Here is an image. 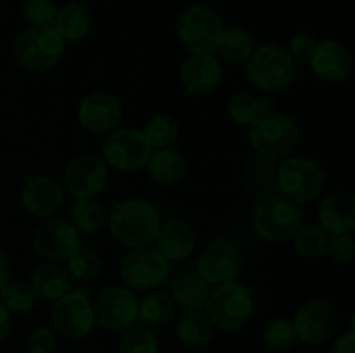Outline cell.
I'll use <instances>...</instances> for the list:
<instances>
[{"label":"cell","mask_w":355,"mask_h":353,"mask_svg":"<svg viewBox=\"0 0 355 353\" xmlns=\"http://www.w3.org/2000/svg\"><path fill=\"white\" fill-rule=\"evenodd\" d=\"M246 76L250 83L262 92L283 90L295 76L293 57L281 45H262L255 48L246 61Z\"/></svg>","instance_id":"cell-5"},{"label":"cell","mask_w":355,"mask_h":353,"mask_svg":"<svg viewBox=\"0 0 355 353\" xmlns=\"http://www.w3.org/2000/svg\"><path fill=\"white\" fill-rule=\"evenodd\" d=\"M52 322L55 329L69 339H83L94 331L96 314L85 287L69 291L55 300L52 308Z\"/></svg>","instance_id":"cell-10"},{"label":"cell","mask_w":355,"mask_h":353,"mask_svg":"<svg viewBox=\"0 0 355 353\" xmlns=\"http://www.w3.org/2000/svg\"><path fill=\"white\" fill-rule=\"evenodd\" d=\"M205 307L214 327L224 332H236L245 327L252 318L253 294L243 284H220L210 291Z\"/></svg>","instance_id":"cell-4"},{"label":"cell","mask_w":355,"mask_h":353,"mask_svg":"<svg viewBox=\"0 0 355 353\" xmlns=\"http://www.w3.org/2000/svg\"><path fill=\"white\" fill-rule=\"evenodd\" d=\"M31 244L42 258L68 260L82 248V235L68 220H52L37 228Z\"/></svg>","instance_id":"cell-15"},{"label":"cell","mask_w":355,"mask_h":353,"mask_svg":"<svg viewBox=\"0 0 355 353\" xmlns=\"http://www.w3.org/2000/svg\"><path fill=\"white\" fill-rule=\"evenodd\" d=\"M315 45H318V42L311 33H297L290 42L291 52L298 59H311Z\"/></svg>","instance_id":"cell-42"},{"label":"cell","mask_w":355,"mask_h":353,"mask_svg":"<svg viewBox=\"0 0 355 353\" xmlns=\"http://www.w3.org/2000/svg\"><path fill=\"white\" fill-rule=\"evenodd\" d=\"M142 134L146 135L151 147L163 149L170 147L179 137V125L172 116L166 114H156L146 123Z\"/></svg>","instance_id":"cell-33"},{"label":"cell","mask_w":355,"mask_h":353,"mask_svg":"<svg viewBox=\"0 0 355 353\" xmlns=\"http://www.w3.org/2000/svg\"><path fill=\"white\" fill-rule=\"evenodd\" d=\"M96 320L111 332H123L139 320V300L130 289L107 286L94 301Z\"/></svg>","instance_id":"cell-11"},{"label":"cell","mask_w":355,"mask_h":353,"mask_svg":"<svg viewBox=\"0 0 355 353\" xmlns=\"http://www.w3.org/2000/svg\"><path fill=\"white\" fill-rule=\"evenodd\" d=\"M148 173L151 180L159 185H175L186 175L187 161L182 152L175 147L156 149L148 159Z\"/></svg>","instance_id":"cell-23"},{"label":"cell","mask_w":355,"mask_h":353,"mask_svg":"<svg viewBox=\"0 0 355 353\" xmlns=\"http://www.w3.org/2000/svg\"><path fill=\"white\" fill-rule=\"evenodd\" d=\"M170 298L173 305L187 310H200L207 305L210 296V284L205 282L198 273H184L170 287Z\"/></svg>","instance_id":"cell-25"},{"label":"cell","mask_w":355,"mask_h":353,"mask_svg":"<svg viewBox=\"0 0 355 353\" xmlns=\"http://www.w3.org/2000/svg\"><path fill=\"white\" fill-rule=\"evenodd\" d=\"M54 0H24L23 16L31 26H51L55 17Z\"/></svg>","instance_id":"cell-39"},{"label":"cell","mask_w":355,"mask_h":353,"mask_svg":"<svg viewBox=\"0 0 355 353\" xmlns=\"http://www.w3.org/2000/svg\"><path fill=\"white\" fill-rule=\"evenodd\" d=\"M277 168L279 165L276 159L266 156L252 158L245 166V185L253 194L267 196L277 185Z\"/></svg>","instance_id":"cell-27"},{"label":"cell","mask_w":355,"mask_h":353,"mask_svg":"<svg viewBox=\"0 0 355 353\" xmlns=\"http://www.w3.org/2000/svg\"><path fill=\"white\" fill-rule=\"evenodd\" d=\"M224 31L222 21L210 7L191 6L184 10L177 21L179 42L194 52H214L217 48L220 35Z\"/></svg>","instance_id":"cell-7"},{"label":"cell","mask_w":355,"mask_h":353,"mask_svg":"<svg viewBox=\"0 0 355 353\" xmlns=\"http://www.w3.org/2000/svg\"><path fill=\"white\" fill-rule=\"evenodd\" d=\"M121 120V104L107 92H92L80 102L78 121L92 134H106Z\"/></svg>","instance_id":"cell-19"},{"label":"cell","mask_w":355,"mask_h":353,"mask_svg":"<svg viewBox=\"0 0 355 353\" xmlns=\"http://www.w3.org/2000/svg\"><path fill=\"white\" fill-rule=\"evenodd\" d=\"M155 242L156 249L168 262H180L194 251L196 235H194V228L187 221L172 218V220H166L159 225Z\"/></svg>","instance_id":"cell-22"},{"label":"cell","mask_w":355,"mask_h":353,"mask_svg":"<svg viewBox=\"0 0 355 353\" xmlns=\"http://www.w3.org/2000/svg\"><path fill=\"white\" fill-rule=\"evenodd\" d=\"M31 287L35 294L45 300H59L71 289V279L62 266L45 263L40 265L31 275Z\"/></svg>","instance_id":"cell-26"},{"label":"cell","mask_w":355,"mask_h":353,"mask_svg":"<svg viewBox=\"0 0 355 353\" xmlns=\"http://www.w3.org/2000/svg\"><path fill=\"white\" fill-rule=\"evenodd\" d=\"M224 76L220 61L211 52H194L187 55L180 68L184 89L194 96H205L217 89Z\"/></svg>","instance_id":"cell-18"},{"label":"cell","mask_w":355,"mask_h":353,"mask_svg":"<svg viewBox=\"0 0 355 353\" xmlns=\"http://www.w3.org/2000/svg\"><path fill=\"white\" fill-rule=\"evenodd\" d=\"M311 68L322 82L340 85L352 76V55L340 42L324 40L315 45L311 55Z\"/></svg>","instance_id":"cell-17"},{"label":"cell","mask_w":355,"mask_h":353,"mask_svg":"<svg viewBox=\"0 0 355 353\" xmlns=\"http://www.w3.org/2000/svg\"><path fill=\"white\" fill-rule=\"evenodd\" d=\"M243 266L241 251L229 239H215L198 260V275L211 286L234 282Z\"/></svg>","instance_id":"cell-13"},{"label":"cell","mask_w":355,"mask_h":353,"mask_svg":"<svg viewBox=\"0 0 355 353\" xmlns=\"http://www.w3.org/2000/svg\"><path fill=\"white\" fill-rule=\"evenodd\" d=\"M329 353H355V332L350 329L349 332L340 336L331 346Z\"/></svg>","instance_id":"cell-43"},{"label":"cell","mask_w":355,"mask_h":353,"mask_svg":"<svg viewBox=\"0 0 355 353\" xmlns=\"http://www.w3.org/2000/svg\"><path fill=\"white\" fill-rule=\"evenodd\" d=\"M64 40L54 26H31L21 31L14 42V57L23 69L31 73L49 71L61 61Z\"/></svg>","instance_id":"cell-3"},{"label":"cell","mask_w":355,"mask_h":353,"mask_svg":"<svg viewBox=\"0 0 355 353\" xmlns=\"http://www.w3.org/2000/svg\"><path fill=\"white\" fill-rule=\"evenodd\" d=\"M21 204L33 217H51L58 213L62 204L61 185L47 175L33 176L21 190Z\"/></svg>","instance_id":"cell-20"},{"label":"cell","mask_w":355,"mask_h":353,"mask_svg":"<svg viewBox=\"0 0 355 353\" xmlns=\"http://www.w3.org/2000/svg\"><path fill=\"white\" fill-rule=\"evenodd\" d=\"M177 336L187 346H203L214 336V324L203 311L187 310L177 322Z\"/></svg>","instance_id":"cell-28"},{"label":"cell","mask_w":355,"mask_h":353,"mask_svg":"<svg viewBox=\"0 0 355 353\" xmlns=\"http://www.w3.org/2000/svg\"><path fill=\"white\" fill-rule=\"evenodd\" d=\"M227 114L236 125H252L259 116H262L259 106V97L248 92H238L227 100Z\"/></svg>","instance_id":"cell-37"},{"label":"cell","mask_w":355,"mask_h":353,"mask_svg":"<svg viewBox=\"0 0 355 353\" xmlns=\"http://www.w3.org/2000/svg\"><path fill=\"white\" fill-rule=\"evenodd\" d=\"M298 338L295 332L293 322L288 318H277L270 322L263 331V343L272 352H286L297 345Z\"/></svg>","instance_id":"cell-36"},{"label":"cell","mask_w":355,"mask_h":353,"mask_svg":"<svg viewBox=\"0 0 355 353\" xmlns=\"http://www.w3.org/2000/svg\"><path fill=\"white\" fill-rule=\"evenodd\" d=\"M324 180L321 166L307 158H291L277 168V185L295 203H307L319 196Z\"/></svg>","instance_id":"cell-8"},{"label":"cell","mask_w":355,"mask_h":353,"mask_svg":"<svg viewBox=\"0 0 355 353\" xmlns=\"http://www.w3.org/2000/svg\"><path fill=\"white\" fill-rule=\"evenodd\" d=\"M354 239L349 234L335 235L333 239H329L328 246H326L329 260L336 265H349L354 258Z\"/></svg>","instance_id":"cell-40"},{"label":"cell","mask_w":355,"mask_h":353,"mask_svg":"<svg viewBox=\"0 0 355 353\" xmlns=\"http://www.w3.org/2000/svg\"><path fill=\"white\" fill-rule=\"evenodd\" d=\"M106 224V211L103 204L96 201L94 197L90 199H76L73 206V225L78 230L85 234H97L103 230Z\"/></svg>","instance_id":"cell-31"},{"label":"cell","mask_w":355,"mask_h":353,"mask_svg":"<svg viewBox=\"0 0 355 353\" xmlns=\"http://www.w3.org/2000/svg\"><path fill=\"white\" fill-rule=\"evenodd\" d=\"M319 225L328 234L345 235L355 228V197L352 192H333L319 204Z\"/></svg>","instance_id":"cell-21"},{"label":"cell","mask_w":355,"mask_h":353,"mask_svg":"<svg viewBox=\"0 0 355 353\" xmlns=\"http://www.w3.org/2000/svg\"><path fill=\"white\" fill-rule=\"evenodd\" d=\"M69 272L73 277L82 282H92V280L99 279L101 272H103V262H101L99 255L92 249L80 248L73 253L68 258Z\"/></svg>","instance_id":"cell-35"},{"label":"cell","mask_w":355,"mask_h":353,"mask_svg":"<svg viewBox=\"0 0 355 353\" xmlns=\"http://www.w3.org/2000/svg\"><path fill=\"white\" fill-rule=\"evenodd\" d=\"M9 282V260H7L6 253L0 249V289Z\"/></svg>","instance_id":"cell-45"},{"label":"cell","mask_w":355,"mask_h":353,"mask_svg":"<svg viewBox=\"0 0 355 353\" xmlns=\"http://www.w3.org/2000/svg\"><path fill=\"white\" fill-rule=\"evenodd\" d=\"M302 208L284 194H267L253 210V228L259 237L269 242H283L291 239L302 227Z\"/></svg>","instance_id":"cell-2"},{"label":"cell","mask_w":355,"mask_h":353,"mask_svg":"<svg viewBox=\"0 0 355 353\" xmlns=\"http://www.w3.org/2000/svg\"><path fill=\"white\" fill-rule=\"evenodd\" d=\"M103 152L113 168L123 173H134L148 165L153 147L139 128H120L104 141Z\"/></svg>","instance_id":"cell-9"},{"label":"cell","mask_w":355,"mask_h":353,"mask_svg":"<svg viewBox=\"0 0 355 353\" xmlns=\"http://www.w3.org/2000/svg\"><path fill=\"white\" fill-rule=\"evenodd\" d=\"M64 187L76 199H90L103 192L107 183V166L96 154H82L64 168Z\"/></svg>","instance_id":"cell-14"},{"label":"cell","mask_w":355,"mask_h":353,"mask_svg":"<svg viewBox=\"0 0 355 353\" xmlns=\"http://www.w3.org/2000/svg\"><path fill=\"white\" fill-rule=\"evenodd\" d=\"M293 239L297 253L305 258H319V256L324 255L329 241L328 232L319 224L304 225V227L298 228Z\"/></svg>","instance_id":"cell-32"},{"label":"cell","mask_w":355,"mask_h":353,"mask_svg":"<svg viewBox=\"0 0 355 353\" xmlns=\"http://www.w3.org/2000/svg\"><path fill=\"white\" fill-rule=\"evenodd\" d=\"M170 273L168 260L151 248L132 249L121 263L120 275L125 286L134 291H149L165 282Z\"/></svg>","instance_id":"cell-12"},{"label":"cell","mask_w":355,"mask_h":353,"mask_svg":"<svg viewBox=\"0 0 355 353\" xmlns=\"http://www.w3.org/2000/svg\"><path fill=\"white\" fill-rule=\"evenodd\" d=\"M10 327H12V318H10V311L0 301V341L9 336Z\"/></svg>","instance_id":"cell-44"},{"label":"cell","mask_w":355,"mask_h":353,"mask_svg":"<svg viewBox=\"0 0 355 353\" xmlns=\"http://www.w3.org/2000/svg\"><path fill=\"white\" fill-rule=\"evenodd\" d=\"M26 353H31V352H26Z\"/></svg>","instance_id":"cell-47"},{"label":"cell","mask_w":355,"mask_h":353,"mask_svg":"<svg viewBox=\"0 0 355 353\" xmlns=\"http://www.w3.org/2000/svg\"><path fill=\"white\" fill-rule=\"evenodd\" d=\"M54 334L47 327L33 329L26 339V348L31 353H52L54 352Z\"/></svg>","instance_id":"cell-41"},{"label":"cell","mask_w":355,"mask_h":353,"mask_svg":"<svg viewBox=\"0 0 355 353\" xmlns=\"http://www.w3.org/2000/svg\"><path fill=\"white\" fill-rule=\"evenodd\" d=\"M121 353H156L158 352V339L155 332L148 327H134L123 331L120 339Z\"/></svg>","instance_id":"cell-38"},{"label":"cell","mask_w":355,"mask_h":353,"mask_svg":"<svg viewBox=\"0 0 355 353\" xmlns=\"http://www.w3.org/2000/svg\"><path fill=\"white\" fill-rule=\"evenodd\" d=\"M250 144L259 156L281 158L291 152L300 138L297 123L286 114L272 113L262 114L250 125Z\"/></svg>","instance_id":"cell-6"},{"label":"cell","mask_w":355,"mask_h":353,"mask_svg":"<svg viewBox=\"0 0 355 353\" xmlns=\"http://www.w3.org/2000/svg\"><path fill=\"white\" fill-rule=\"evenodd\" d=\"M162 218L149 201L123 199L110 215V230L118 241L130 249L148 248L158 235Z\"/></svg>","instance_id":"cell-1"},{"label":"cell","mask_w":355,"mask_h":353,"mask_svg":"<svg viewBox=\"0 0 355 353\" xmlns=\"http://www.w3.org/2000/svg\"><path fill=\"white\" fill-rule=\"evenodd\" d=\"M297 338L309 345L328 341L336 329V310L328 300H311L297 311L293 320Z\"/></svg>","instance_id":"cell-16"},{"label":"cell","mask_w":355,"mask_h":353,"mask_svg":"<svg viewBox=\"0 0 355 353\" xmlns=\"http://www.w3.org/2000/svg\"><path fill=\"white\" fill-rule=\"evenodd\" d=\"M0 301L9 311H28L37 303V294L30 284L23 280H12L7 282L0 289Z\"/></svg>","instance_id":"cell-34"},{"label":"cell","mask_w":355,"mask_h":353,"mask_svg":"<svg viewBox=\"0 0 355 353\" xmlns=\"http://www.w3.org/2000/svg\"><path fill=\"white\" fill-rule=\"evenodd\" d=\"M175 305L166 293H151L139 301V318L153 327L166 325L173 318Z\"/></svg>","instance_id":"cell-30"},{"label":"cell","mask_w":355,"mask_h":353,"mask_svg":"<svg viewBox=\"0 0 355 353\" xmlns=\"http://www.w3.org/2000/svg\"><path fill=\"white\" fill-rule=\"evenodd\" d=\"M92 14L85 6L78 2L66 3L55 12V31L64 42H80L92 30Z\"/></svg>","instance_id":"cell-24"},{"label":"cell","mask_w":355,"mask_h":353,"mask_svg":"<svg viewBox=\"0 0 355 353\" xmlns=\"http://www.w3.org/2000/svg\"><path fill=\"white\" fill-rule=\"evenodd\" d=\"M217 48L220 51L222 57L229 62H246L252 52L255 51V42L253 37L246 30L238 26L227 28L222 31L220 40H218Z\"/></svg>","instance_id":"cell-29"},{"label":"cell","mask_w":355,"mask_h":353,"mask_svg":"<svg viewBox=\"0 0 355 353\" xmlns=\"http://www.w3.org/2000/svg\"><path fill=\"white\" fill-rule=\"evenodd\" d=\"M305 353H318V352H305Z\"/></svg>","instance_id":"cell-46"}]
</instances>
